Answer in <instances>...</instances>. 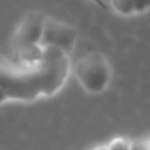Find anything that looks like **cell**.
I'll list each match as a JSON object with an SVG mask.
<instances>
[{
  "label": "cell",
  "instance_id": "52a82bcc",
  "mask_svg": "<svg viewBox=\"0 0 150 150\" xmlns=\"http://www.w3.org/2000/svg\"><path fill=\"white\" fill-rule=\"evenodd\" d=\"M150 8V0H134L136 13H142Z\"/></svg>",
  "mask_w": 150,
  "mask_h": 150
},
{
  "label": "cell",
  "instance_id": "9c48e42d",
  "mask_svg": "<svg viewBox=\"0 0 150 150\" xmlns=\"http://www.w3.org/2000/svg\"><path fill=\"white\" fill-rule=\"evenodd\" d=\"M93 150H108V149H106V145H101V146H97Z\"/></svg>",
  "mask_w": 150,
  "mask_h": 150
},
{
  "label": "cell",
  "instance_id": "6da1fadb",
  "mask_svg": "<svg viewBox=\"0 0 150 150\" xmlns=\"http://www.w3.org/2000/svg\"><path fill=\"white\" fill-rule=\"evenodd\" d=\"M69 71L68 53L54 47H42V56L37 61L0 57V105L53 96L64 86Z\"/></svg>",
  "mask_w": 150,
  "mask_h": 150
},
{
  "label": "cell",
  "instance_id": "5b68a950",
  "mask_svg": "<svg viewBox=\"0 0 150 150\" xmlns=\"http://www.w3.org/2000/svg\"><path fill=\"white\" fill-rule=\"evenodd\" d=\"M110 4L113 9L120 15L130 16L136 13L134 9V0H110Z\"/></svg>",
  "mask_w": 150,
  "mask_h": 150
},
{
  "label": "cell",
  "instance_id": "ba28073f",
  "mask_svg": "<svg viewBox=\"0 0 150 150\" xmlns=\"http://www.w3.org/2000/svg\"><path fill=\"white\" fill-rule=\"evenodd\" d=\"M93 3H96L97 6H100L101 8H108V6H106V3H105V0H92Z\"/></svg>",
  "mask_w": 150,
  "mask_h": 150
},
{
  "label": "cell",
  "instance_id": "8992f818",
  "mask_svg": "<svg viewBox=\"0 0 150 150\" xmlns=\"http://www.w3.org/2000/svg\"><path fill=\"white\" fill-rule=\"evenodd\" d=\"M108 150H132L129 141L125 138H114L109 144H106Z\"/></svg>",
  "mask_w": 150,
  "mask_h": 150
},
{
  "label": "cell",
  "instance_id": "3957f363",
  "mask_svg": "<svg viewBox=\"0 0 150 150\" xmlns=\"http://www.w3.org/2000/svg\"><path fill=\"white\" fill-rule=\"evenodd\" d=\"M45 20L47 16L40 12H29L25 15L12 39V44L17 54L41 47Z\"/></svg>",
  "mask_w": 150,
  "mask_h": 150
},
{
  "label": "cell",
  "instance_id": "7a4b0ae2",
  "mask_svg": "<svg viewBox=\"0 0 150 150\" xmlns=\"http://www.w3.org/2000/svg\"><path fill=\"white\" fill-rule=\"evenodd\" d=\"M74 74L80 85L89 93H101L110 82V67L108 60L98 52H91L74 67Z\"/></svg>",
  "mask_w": 150,
  "mask_h": 150
},
{
  "label": "cell",
  "instance_id": "277c9868",
  "mask_svg": "<svg viewBox=\"0 0 150 150\" xmlns=\"http://www.w3.org/2000/svg\"><path fill=\"white\" fill-rule=\"evenodd\" d=\"M77 40V31L72 25L47 17L42 32L41 47H54L71 53Z\"/></svg>",
  "mask_w": 150,
  "mask_h": 150
}]
</instances>
